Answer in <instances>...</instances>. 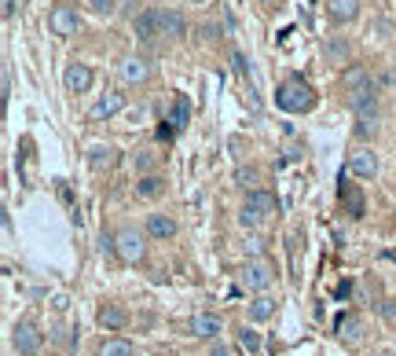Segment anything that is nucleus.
<instances>
[{
	"instance_id": "12",
	"label": "nucleus",
	"mask_w": 396,
	"mask_h": 356,
	"mask_svg": "<svg viewBox=\"0 0 396 356\" xmlns=\"http://www.w3.org/2000/svg\"><path fill=\"white\" fill-rule=\"evenodd\" d=\"M117 111H125V96L121 92H103L100 100L92 103L89 118H92V122H103V118H114Z\"/></svg>"
},
{
	"instance_id": "38",
	"label": "nucleus",
	"mask_w": 396,
	"mask_h": 356,
	"mask_svg": "<svg viewBox=\"0 0 396 356\" xmlns=\"http://www.w3.org/2000/svg\"><path fill=\"white\" fill-rule=\"evenodd\" d=\"M191 4H209V0H191Z\"/></svg>"
},
{
	"instance_id": "7",
	"label": "nucleus",
	"mask_w": 396,
	"mask_h": 356,
	"mask_svg": "<svg viewBox=\"0 0 396 356\" xmlns=\"http://www.w3.org/2000/svg\"><path fill=\"white\" fill-rule=\"evenodd\" d=\"M117 74H121L125 85H147L151 81V63H147L143 56H125L121 63H117Z\"/></svg>"
},
{
	"instance_id": "23",
	"label": "nucleus",
	"mask_w": 396,
	"mask_h": 356,
	"mask_svg": "<svg viewBox=\"0 0 396 356\" xmlns=\"http://www.w3.org/2000/svg\"><path fill=\"white\" fill-rule=\"evenodd\" d=\"M125 320H128V316H125L121 305H103V309H100V323H103L106 331H121Z\"/></svg>"
},
{
	"instance_id": "3",
	"label": "nucleus",
	"mask_w": 396,
	"mask_h": 356,
	"mask_svg": "<svg viewBox=\"0 0 396 356\" xmlns=\"http://www.w3.org/2000/svg\"><path fill=\"white\" fill-rule=\"evenodd\" d=\"M12 345L19 349V356H37L40 353V345H45V334L37 331V323H15V334H12Z\"/></svg>"
},
{
	"instance_id": "14",
	"label": "nucleus",
	"mask_w": 396,
	"mask_h": 356,
	"mask_svg": "<svg viewBox=\"0 0 396 356\" xmlns=\"http://www.w3.org/2000/svg\"><path fill=\"white\" fill-rule=\"evenodd\" d=\"M242 210H250V213H257V217H268V213H275V195H268V191H250V195H246V202H242Z\"/></svg>"
},
{
	"instance_id": "9",
	"label": "nucleus",
	"mask_w": 396,
	"mask_h": 356,
	"mask_svg": "<svg viewBox=\"0 0 396 356\" xmlns=\"http://www.w3.org/2000/svg\"><path fill=\"white\" fill-rule=\"evenodd\" d=\"M349 173H356V177H363V180H371L374 173H378V155H374L371 147H356L349 155Z\"/></svg>"
},
{
	"instance_id": "33",
	"label": "nucleus",
	"mask_w": 396,
	"mask_h": 356,
	"mask_svg": "<svg viewBox=\"0 0 396 356\" xmlns=\"http://www.w3.org/2000/svg\"><path fill=\"white\" fill-rule=\"evenodd\" d=\"M349 213L352 217H363V199L356 195V191H349Z\"/></svg>"
},
{
	"instance_id": "28",
	"label": "nucleus",
	"mask_w": 396,
	"mask_h": 356,
	"mask_svg": "<svg viewBox=\"0 0 396 356\" xmlns=\"http://www.w3.org/2000/svg\"><path fill=\"white\" fill-rule=\"evenodd\" d=\"M242 254L250 257V261H253V257H261V254H264V239H261V235H250V239H242Z\"/></svg>"
},
{
	"instance_id": "15",
	"label": "nucleus",
	"mask_w": 396,
	"mask_h": 356,
	"mask_svg": "<svg viewBox=\"0 0 396 356\" xmlns=\"http://www.w3.org/2000/svg\"><path fill=\"white\" fill-rule=\"evenodd\" d=\"M341 89H349V96L352 92H363V89H374L371 70L367 67H349L345 74H341Z\"/></svg>"
},
{
	"instance_id": "11",
	"label": "nucleus",
	"mask_w": 396,
	"mask_h": 356,
	"mask_svg": "<svg viewBox=\"0 0 396 356\" xmlns=\"http://www.w3.org/2000/svg\"><path fill=\"white\" fill-rule=\"evenodd\" d=\"M220 331H224V323H220V316H213V312H195V316H191V334H195V338L217 342Z\"/></svg>"
},
{
	"instance_id": "24",
	"label": "nucleus",
	"mask_w": 396,
	"mask_h": 356,
	"mask_svg": "<svg viewBox=\"0 0 396 356\" xmlns=\"http://www.w3.org/2000/svg\"><path fill=\"white\" fill-rule=\"evenodd\" d=\"M100 356H136V349L128 338H106L100 345Z\"/></svg>"
},
{
	"instance_id": "16",
	"label": "nucleus",
	"mask_w": 396,
	"mask_h": 356,
	"mask_svg": "<svg viewBox=\"0 0 396 356\" xmlns=\"http://www.w3.org/2000/svg\"><path fill=\"white\" fill-rule=\"evenodd\" d=\"M162 37H169V41H184L187 37V19L180 15V12H162Z\"/></svg>"
},
{
	"instance_id": "5",
	"label": "nucleus",
	"mask_w": 396,
	"mask_h": 356,
	"mask_svg": "<svg viewBox=\"0 0 396 356\" xmlns=\"http://www.w3.org/2000/svg\"><path fill=\"white\" fill-rule=\"evenodd\" d=\"M239 279H242L246 290H268L272 279H275V272H272L268 261H246V265L239 268Z\"/></svg>"
},
{
	"instance_id": "1",
	"label": "nucleus",
	"mask_w": 396,
	"mask_h": 356,
	"mask_svg": "<svg viewBox=\"0 0 396 356\" xmlns=\"http://www.w3.org/2000/svg\"><path fill=\"white\" fill-rule=\"evenodd\" d=\"M275 107L286 111V114H305V111L316 107V92L308 89L301 78H290V81H283L279 89H275Z\"/></svg>"
},
{
	"instance_id": "25",
	"label": "nucleus",
	"mask_w": 396,
	"mask_h": 356,
	"mask_svg": "<svg viewBox=\"0 0 396 356\" xmlns=\"http://www.w3.org/2000/svg\"><path fill=\"white\" fill-rule=\"evenodd\" d=\"M114 155H117L114 147L100 144V147H92V151H89V166H92V169H110V166H114Z\"/></svg>"
},
{
	"instance_id": "35",
	"label": "nucleus",
	"mask_w": 396,
	"mask_h": 356,
	"mask_svg": "<svg viewBox=\"0 0 396 356\" xmlns=\"http://www.w3.org/2000/svg\"><path fill=\"white\" fill-rule=\"evenodd\" d=\"M374 133V122H360L356 125V136H371Z\"/></svg>"
},
{
	"instance_id": "20",
	"label": "nucleus",
	"mask_w": 396,
	"mask_h": 356,
	"mask_svg": "<svg viewBox=\"0 0 396 356\" xmlns=\"http://www.w3.org/2000/svg\"><path fill=\"white\" fill-rule=\"evenodd\" d=\"M323 56H327V63L341 67V63L349 59V41H345V37H327V41H323Z\"/></svg>"
},
{
	"instance_id": "29",
	"label": "nucleus",
	"mask_w": 396,
	"mask_h": 356,
	"mask_svg": "<svg viewBox=\"0 0 396 356\" xmlns=\"http://www.w3.org/2000/svg\"><path fill=\"white\" fill-rule=\"evenodd\" d=\"M154 162H158L154 151H140V155H136V169L147 173V169H154Z\"/></svg>"
},
{
	"instance_id": "36",
	"label": "nucleus",
	"mask_w": 396,
	"mask_h": 356,
	"mask_svg": "<svg viewBox=\"0 0 396 356\" xmlns=\"http://www.w3.org/2000/svg\"><path fill=\"white\" fill-rule=\"evenodd\" d=\"M15 15V0H4V19H12Z\"/></svg>"
},
{
	"instance_id": "27",
	"label": "nucleus",
	"mask_w": 396,
	"mask_h": 356,
	"mask_svg": "<svg viewBox=\"0 0 396 356\" xmlns=\"http://www.w3.org/2000/svg\"><path fill=\"white\" fill-rule=\"evenodd\" d=\"M235 334H239L242 349L250 353V356H257V353H261V334H257L253 327H239V331H235Z\"/></svg>"
},
{
	"instance_id": "31",
	"label": "nucleus",
	"mask_w": 396,
	"mask_h": 356,
	"mask_svg": "<svg viewBox=\"0 0 396 356\" xmlns=\"http://www.w3.org/2000/svg\"><path fill=\"white\" fill-rule=\"evenodd\" d=\"M89 8L95 15H110L114 12V0H89Z\"/></svg>"
},
{
	"instance_id": "30",
	"label": "nucleus",
	"mask_w": 396,
	"mask_h": 356,
	"mask_svg": "<svg viewBox=\"0 0 396 356\" xmlns=\"http://www.w3.org/2000/svg\"><path fill=\"white\" fill-rule=\"evenodd\" d=\"M382 320L396 327V298H385V301H382Z\"/></svg>"
},
{
	"instance_id": "17",
	"label": "nucleus",
	"mask_w": 396,
	"mask_h": 356,
	"mask_svg": "<svg viewBox=\"0 0 396 356\" xmlns=\"http://www.w3.org/2000/svg\"><path fill=\"white\" fill-rule=\"evenodd\" d=\"M147 235H151V239H173V235H176V221L169 217V213H151V221H147Z\"/></svg>"
},
{
	"instance_id": "34",
	"label": "nucleus",
	"mask_w": 396,
	"mask_h": 356,
	"mask_svg": "<svg viewBox=\"0 0 396 356\" xmlns=\"http://www.w3.org/2000/svg\"><path fill=\"white\" fill-rule=\"evenodd\" d=\"M209 356H231V349H228L224 342H213V345H209Z\"/></svg>"
},
{
	"instance_id": "21",
	"label": "nucleus",
	"mask_w": 396,
	"mask_h": 356,
	"mask_svg": "<svg viewBox=\"0 0 396 356\" xmlns=\"http://www.w3.org/2000/svg\"><path fill=\"white\" fill-rule=\"evenodd\" d=\"M162 191H165V180L158 173H147L140 184H136V199H158Z\"/></svg>"
},
{
	"instance_id": "32",
	"label": "nucleus",
	"mask_w": 396,
	"mask_h": 356,
	"mask_svg": "<svg viewBox=\"0 0 396 356\" xmlns=\"http://www.w3.org/2000/svg\"><path fill=\"white\" fill-rule=\"evenodd\" d=\"M231 63H235V70H239V74H242V78H246V74H250V63H246V56H242V52H239V48H235V52H231Z\"/></svg>"
},
{
	"instance_id": "10",
	"label": "nucleus",
	"mask_w": 396,
	"mask_h": 356,
	"mask_svg": "<svg viewBox=\"0 0 396 356\" xmlns=\"http://www.w3.org/2000/svg\"><path fill=\"white\" fill-rule=\"evenodd\" d=\"M95 81L92 67H84V63H70L67 74H62V85H67V92H89Z\"/></svg>"
},
{
	"instance_id": "6",
	"label": "nucleus",
	"mask_w": 396,
	"mask_h": 356,
	"mask_svg": "<svg viewBox=\"0 0 396 356\" xmlns=\"http://www.w3.org/2000/svg\"><path fill=\"white\" fill-rule=\"evenodd\" d=\"M132 30H136V41L151 45L154 37H162V12H158V8H143V12L132 19Z\"/></svg>"
},
{
	"instance_id": "37",
	"label": "nucleus",
	"mask_w": 396,
	"mask_h": 356,
	"mask_svg": "<svg viewBox=\"0 0 396 356\" xmlns=\"http://www.w3.org/2000/svg\"><path fill=\"white\" fill-rule=\"evenodd\" d=\"M261 4H264V8H272V4H275V0H261Z\"/></svg>"
},
{
	"instance_id": "18",
	"label": "nucleus",
	"mask_w": 396,
	"mask_h": 356,
	"mask_svg": "<svg viewBox=\"0 0 396 356\" xmlns=\"http://www.w3.org/2000/svg\"><path fill=\"white\" fill-rule=\"evenodd\" d=\"M338 338L349 342V345L363 342V320H360V316H341V320H338Z\"/></svg>"
},
{
	"instance_id": "19",
	"label": "nucleus",
	"mask_w": 396,
	"mask_h": 356,
	"mask_svg": "<svg viewBox=\"0 0 396 356\" xmlns=\"http://www.w3.org/2000/svg\"><path fill=\"white\" fill-rule=\"evenodd\" d=\"M165 122L173 125L176 133H180V129H184V125L191 122V100H187V96H176V100H173V107H169V118H165Z\"/></svg>"
},
{
	"instance_id": "4",
	"label": "nucleus",
	"mask_w": 396,
	"mask_h": 356,
	"mask_svg": "<svg viewBox=\"0 0 396 356\" xmlns=\"http://www.w3.org/2000/svg\"><path fill=\"white\" fill-rule=\"evenodd\" d=\"M48 26H51V34H59V37H73L81 30L78 8H73V4H56V8H51V15H48Z\"/></svg>"
},
{
	"instance_id": "2",
	"label": "nucleus",
	"mask_w": 396,
	"mask_h": 356,
	"mask_svg": "<svg viewBox=\"0 0 396 356\" xmlns=\"http://www.w3.org/2000/svg\"><path fill=\"white\" fill-rule=\"evenodd\" d=\"M114 254L121 257L125 265L143 261V254H147V235L136 232V228H121V232L114 235Z\"/></svg>"
},
{
	"instance_id": "22",
	"label": "nucleus",
	"mask_w": 396,
	"mask_h": 356,
	"mask_svg": "<svg viewBox=\"0 0 396 356\" xmlns=\"http://www.w3.org/2000/svg\"><path fill=\"white\" fill-rule=\"evenodd\" d=\"M272 316H275V298L261 294V298L250 301V320L253 323H264V320H272Z\"/></svg>"
},
{
	"instance_id": "8",
	"label": "nucleus",
	"mask_w": 396,
	"mask_h": 356,
	"mask_svg": "<svg viewBox=\"0 0 396 356\" xmlns=\"http://www.w3.org/2000/svg\"><path fill=\"white\" fill-rule=\"evenodd\" d=\"M349 107H352V114H356L360 122H374V118H378V96H374V89L352 92L349 96Z\"/></svg>"
},
{
	"instance_id": "13",
	"label": "nucleus",
	"mask_w": 396,
	"mask_h": 356,
	"mask_svg": "<svg viewBox=\"0 0 396 356\" xmlns=\"http://www.w3.org/2000/svg\"><path fill=\"white\" fill-rule=\"evenodd\" d=\"M360 8H363V0H327V15H330V23H338V26L352 23V19L360 15Z\"/></svg>"
},
{
	"instance_id": "26",
	"label": "nucleus",
	"mask_w": 396,
	"mask_h": 356,
	"mask_svg": "<svg viewBox=\"0 0 396 356\" xmlns=\"http://www.w3.org/2000/svg\"><path fill=\"white\" fill-rule=\"evenodd\" d=\"M235 184L246 188V191H257V184H261V173H257L253 166H239V169H235Z\"/></svg>"
}]
</instances>
